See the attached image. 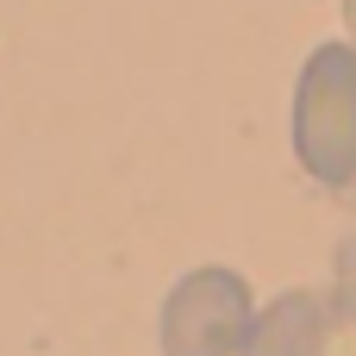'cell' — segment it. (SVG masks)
I'll use <instances>...</instances> for the list:
<instances>
[{
  "instance_id": "obj_1",
  "label": "cell",
  "mask_w": 356,
  "mask_h": 356,
  "mask_svg": "<svg viewBox=\"0 0 356 356\" xmlns=\"http://www.w3.org/2000/svg\"><path fill=\"white\" fill-rule=\"evenodd\" d=\"M294 150L313 181L350 188L356 181V50L319 44L300 69L294 94Z\"/></svg>"
},
{
  "instance_id": "obj_2",
  "label": "cell",
  "mask_w": 356,
  "mask_h": 356,
  "mask_svg": "<svg viewBox=\"0 0 356 356\" xmlns=\"http://www.w3.org/2000/svg\"><path fill=\"white\" fill-rule=\"evenodd\" d=\"M250 288L232 269H194L163 300V356H244Z\"/></svg>"
},
{
  "instance_id": "obj_3",
  "label": "cell",
  "mask_w": 356,
  "mask_h": 356,
  "mask_svg": "<svg viewBox=\"0 0 356 356\" xmlns=\"http://www.w3.org/2000/svg\"><path fill=\"white\" fill-rule=\"evenodd\" d=\"M332 338V300L325 294H282L250 319L244 356H319Z\"/></svg>"
},
{
  "instance_id": "obj_4",
  "label": "cell",
  "mask_w": 356,
  "mask_h": 356,
  "mask_svg": "<svg viewBox=\"0 0 356 356\" xmlns=\"http://www.w3.org/2000/svg\"><path fill=\"white\" fill-rule=\"evenodd\" d=\"M338 300H344V313L356 319V244L338 250Z\"/></svg>"
},
{
  "instance_id": "obj_5",
  "label": "cell",
  "mask_w": 356,
  "mask_h": 356,
  "mask_svg": "<svg viewBox=\"0 0 356 356\" xmlns=\"http://www.w3.org/2000/svg\"><path fill=\"white\" fill-rule=\"evenodd\" d=\"M344 13H350V31H356V0H344Z\"/></svg>"
}]
</instances>
